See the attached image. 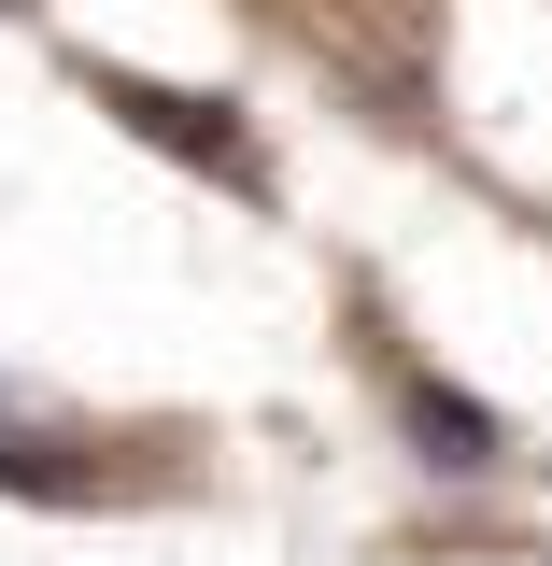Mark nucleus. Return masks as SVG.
I'll return each instance as SVG.
<instances>
[{
  "label": "nucleus",
  "mask_w": 552,
  "mask_h": 566,
  "mask_svg": "<svg viewBox=\"0 0 552 566\" xmlns=\"http://www.w3.org/2000/svg\"><path fill=\"white\" fill-rule=\"evenodd\" d=\"M100 99H114L142 142H170L185 170H212V185H256V142L227 128V99H199V85H142V71H100Z\"/></svg>",
  "instance_id": "f257e3e1"
},
{
  "label": "nucleus",
  "mask_w": 552,
  "mask_h": 566,
  "mask_svg": "<svg viewBox=\"0 0 552 566\" xmlns=\"http://www.w3.org/2000/svg\"><path fill=\"white\" fill-rule=\"evenodd\" d=\"M397 424H412V453H425V468H454V482H482L496 453H510V424H496L482 397H454V382H425V368L397 382Z\"/></svg>",
  "instance_id": "f03ea898"
}]
</instances>
